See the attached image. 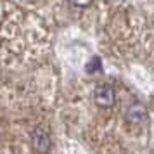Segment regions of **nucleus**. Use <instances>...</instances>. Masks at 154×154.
I'll use <instances>...</instances> for the list:
<instances>
[{
  "label": "nucleus",
  "instance_id": "obj_4",
  "mask_svg": "<svg viewBox=\"0 0 154 154\" xmlns=\"http://www.w3.org/2000/svg\"><path fill=\"white\" fill-rule=\"evenodd\" d=\"M75 5H78V7H85V5H88L92 0H71Z\"/></svg>",
  "mask_w": 154,
  "mask_h": 154
},
{
  "label": "nucleus",
  "instance_id": "obj_2",
  "mask_svg": "<svg viewBox=\"0 0 154 154\" xmlns=\"http://www.w3.org/2000/svg\"><path fill=\"white\" fill-rule=\"evenodd\" d=\"M31 147L36 152L42 154H45L50 149V137L43 128H36L35 132L31 133Z\"/></svg>",
  "mask_w": 154,
  "mask_h": 154
},
{
  "label": "nucleus",
  "instance_id": "obj_1",
  "mask_svg": "<svg viewBox=\"0 0 154 154\" xmlns=\"http://www.w3.org/2000/svg\"><path fill=\"white\" fill-rule=\"evenodd\" d=\"M114 88H112L111 85H100L95 88L94 92V100H95V104L99 107H102V109H107V107H112L114 104Z\"/></svg>",
  "mask_w": 154,
  "mask_h": 154
},
{
  "label": "nucleus",
  "instance_id": "obj_3",
  "mask_svg": "<svg viewBox=\"0 0 154 154\" xmlns=\"http://www.w3.org/2000/svg\"><path fill=\"white\" fill-rule=\"evenodd\" d=\"M126 119L130 123H144L147 119V111L142 104H133L126 111Z\"/></svg>",
  "mask_w": 154,
  "mask_h": 154
}]
</instances>
